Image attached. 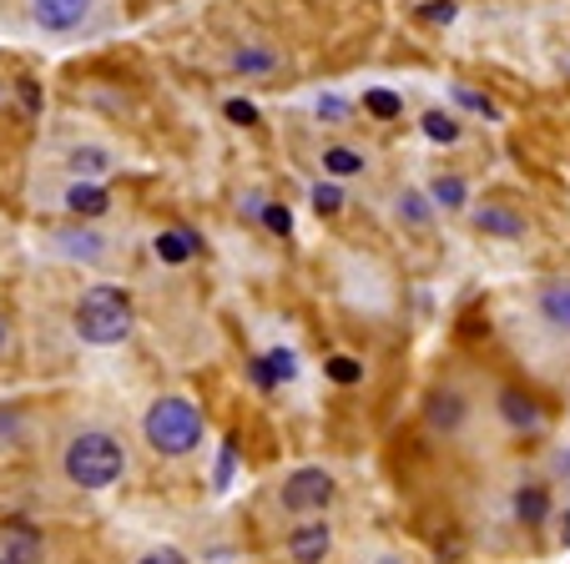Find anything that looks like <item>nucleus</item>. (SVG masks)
Listing matches in <instances>:
<instances>
[{"label":"nucleus","mask_w":570,"mask_h":564,"mask_svg":"<svg viewBox=\"0 0 570 564\" xmlns=\"http://www.w3.org/2000/svg\"><path fill=\"white\" fill-rule=\"evenodd\" d=\"M131 323H137V313H131V293L117 288V283H97V288H87L81 303H76V313H71L76 338L91 343V348H117V343H127Z\"/></svg>","instance_id":"nucleus-3"},{"label":"nucleus","mask_w":570,"mask_h":564,"mask_svg":"<svg viewBox=\"0 0 570 564\" xmlns=\"http://www.w3.org/2000/svg\"><path fill=\"white\" fill-rule=\"evenodd\" d=\"M510 514H515L520 530H540L550 520V489L540 479H520L510 489Z\"/></svg>","instance_id":"nucleus-13"},{"label":"nucleus","mask_w":570,"mask_h":564,"mask_svg":"<svg viewBox=\"0 0 570 564\" xmlns=\"http://www.w3.org/2000/svg\"><path fill=\"white\" fill-rule=\"evenodd\" d=\"M0 564H16V560H11V554H0Z\"/></svg>","instance_id":"nucleus-36"},{"label":"nucleus","mask_w":570,"mask_h":564,"mask_svg":"<svg viewBox=\"0 0 570 564\" xmlns=\"http://www.w3.org/2000/svg\"><path fill=\"white\" fill-rule=\"evenodd\" d=\"M454 16H460V6H454V0H424V6H420V21L424 26H450Z\"/></svg>","instance_id":"nucleus-30"},{"label":"nucleus","mask_w":570,"mask_h":564,"mask_svg":"<svg viewBox=\"0 0 570 564\" xmlns=\"http://www.w3.org/2000/svg\"><path fill=\"white\" fill-rule=\"evenodd\" d=\"M151 253H157V263L183 267V263H193V257L203 253V237H197L193 227H161V232L151 237Z\"/></svg>","instance_id":"nucleus-16"},{"label":"nucleus","mask_w":570,"mask_h":564,"mask_svg":"<svg viewBox=\"0 0 570 564\" xmlns=\"http://www.w3.org/2000/svg\"><path fill=\"white\" fill-rule=\"evenodd\" d=\"M11 97L21 101V111H26V117H41V107H46V91H41V81H36V76H21V81L11 86Z\"/></svg>","instance_id":"nucleus-26"},{"label":"nucleus","mask_w":570,"mask_h":564,"mask_svg":"<svg viewBox=\"0 0 570 564\" xmlns=\"http://www.w3.org/2000/svg\"><path fill=\"white\" fill-rule=\"evenodd\" d=\"M288 560L293 564H323L328 554H334V524L323 520V514H308V520H298L288 530Z\"/></svg>","instance_id":"nucleus-7"},{"label":"nucleus","mask_w":570,"mask_h":564,"mask_svg":"<svg viewBox=\"0 0 570 564\" xmlns=\"http://www.w3.org/2000/svg\"><path fill=\"white\" fill-rule=\"evenodd\" d=\"M313 117H318V121H334V127H338V121L354 117V107H348L344 97H318V101H313Z\"/></svg>","instance_id":"nucleus-29"},{"label":"nucleus","mask_w":570,"mask_h":564,"mask_svg":"<svg viewBox=\"0 0 570 564\" xmlns=\"http://www.w3.org/2000/svg\"><path fill=\"white\" fill-rule=\"evenodd\" d=\"M368 171V157L358 147H348V141H334V147H323V177L334 181H354Z\"/></svg>","instance_id":"nucleus-20"},{"label":"nucleus","mask_w":570,"mask_h":564,"mask_svg":"<svg viewBox=\"0 0 570 564\" xmlns=\"http://www.w3.org/2000/svg\"><path fill=\"white\" fill-rule=\"evenodd\" d=\"M223 117L233 121V127H258V121H263V111L253 107L248 97H227V101H223Z\"/></svg>","instance_id":"nucleus-27"},{"label":"nucleus","mask_w":570,"mask_h":564,"mask_svg":"<svg viewBox=\"0 0 570 564\" xmlns=\"http://www.w3.org/2000/svg\"><path fill=\"white\" fill-rule=\"evenodd\" d=\"M495 414L510 434H540V428H546V404H540L535 394H525V388H515V384H505L495 394Z\"/></svg>","instance_id":"nucleus-8"},{"label":"nucleus","mask_w":570,"mask_h":564,"mask_svg":"<svg viewBox=\"0 0 570 564\" xmlns=\"http://www.w3.org/2000/svg\"><path fill=\"white\" fill-rule=\"evenodd\" d=\"M66 171L81 181H101L117 171V151L101 147V141H76V147L66 151Z\"/></svg>","instance_id":"nucleus-14"},{"label":"nucleus","mask_w":570,"mask_h":564,"mask_svg":"<svg viewBox=\"0 0 570 564\" xmlns=\"http://www.w3.org/2000/svg\"><path fill=\"white\" fill-rule=\"evenodd\" d=\"M0 554H11L16 564H41V560H46L41 530H36V524H26V520L0 524Z\"/></svg>","instance_id":"nucleus-15"},{"label":"nucleus","mask_w":570,"mask_h":564,"mask_svg":"<svg viewBox=\"0 0 570 564\" xmlns=\"http://www.w3.org/2000/svg\"><path fill=\"white\" fill-rule=\"evenodd\" d=\"M420 131L434 141V147H460L464 141V127H460V117L454 111H444V107H430L420 117Z\"/></svg>","instance_id":"nucleus-21"},{"label":"nucleus","mask_w":570,"mask_h":564,"mask_svg":"<svg viewBox=\"0 0 570 564\" xmlns=\"http://www.w3.org/2000/svg\"><path fill=\"white\" fill-rule=\"evenodd\" d=\"M450 101H454V107H464V111H470V117H484V121H495V117H500V111H495V101H490V97H480L474 86H450Z\"/></svg>","instance_id":"nucleus-25"},{"label":"nucleus","mask_w":570,"mask_h":564,"mask_svg":"<svg viewBox=\"0 0 570 564\" xmlns=\"http://www.w3.org/2000/svg\"><path fill=\"white\" fill-rule=\"evenodd\" d=\"M61 207L76 217V222H97V217L111 212V192L101 187V181L71 177V181H66V192H61Z\"/></svg>","instance_id":"nucleus-12"},{"label":"nucleus","mask_w":570,"mask_h":564,"mask_svg":"<svg viewBox=\"0 0 570 564\" xmlns=\"http://www.w3.org/2000/svg\"><path fill=\"white\" fill-rule=\"evenodd\" d=\"M258 222L268 227L273 237H293V212H288V207H283V202H263Z\"/></svg>","instance_id":"nucleus-28"},{"label":"nucleus","mask_w":570,"mask_h":564,"mask_svg":"<svg viewBox=\"0 0 570 564\" xmlns=\"http://www.w3.org/2000/svg\"><path fill=\"white\" fill-rule=\"evenodd\" d=\"M389 207H394V222L410 227V232H430L434 227V202L420 192V187H399Z\"/></svg>","instance_id":"nucleus-18"},{"label":"nucleus","mask_w":570,"mask_h":564,"mask_svg":"<svg viewBox=\"0 0 570 564\" xmlns=\"http://www.w3.org/2000/svg\"><path fill=\"white\" fill-rule=\"evenodd\" d=\"M11 348V318H6V313H0V353Z\"/></svg>","instance_id":"nucleus-34"},{"label":"nucleus","mask_w":570,"mask_h":564,"mask_svg":"<svg viewBox=\"0 0 570 564\" xmlns=\"http://www.w3.org/2000/svg\"><path fill=\"white\" fill-rule=\"evenodd\" d=\"M358 107H364L374 121H399V117H404V97H399V91H389V86H368Z\"/></svg>","instance_id":"nucleus-22"},{"label":"nucleus","mask_w":570,"mask_h":564,"mask_svg":"<svg viewBox=\"0 0 570 564\" xmlns=\"http://www.w3.org/2000/svg\"><path fill=\"white\" fill-rule=\"evenodd\" d=\"M535 318L546 323L556 338H570V273L546 277L535 288Z\"/></svg>","instance_id":"nucleus-10"},{"label":"nucleus","mask_w":570,"mask_h":564,"mask_svg":"<svg viewBox=\"0 0 570 564\" xmlns=\"http://www.w3.org/2000/svg\"><path fill=\"white\" fill-rule=\"evenodd\" d=\"M263 358H268V368H273L278 384H293V378H298V363H293L288 348H273V353H263Z\"/></svg>","instance_id":"nucleus-31"},{"label":"nucleus","mask_w":570,"mask_h":564,"mask_svg":"<svg viewBox=\"0 0 570 564\" xmlns=\"http://www.w3.org/2000/svg\"><path fill=\"white\" fill-rule=\"evenodd\" d=\"M137 564H187L183 550H173V544H161V550H147Z\"/></svg>","instance_id":"nucleus-32"},{"label":"nucleus","mask_w":570,"mask_h":564,"mask_svg":"<svg viewBox=\"0 0 570 564\" xmlns=\"http://www.w3.org/2000/svg\"><path fill=\"white\" fill-rule=\"evenodd\" d=\"M424 424H430V434H440V438H460L464 428H470V398H464L454 384L430 388V398H424Z\"/></svg>","instance_id":"nucleus-5"},{"label":"nucleus","mask_w":570,"mask_h":564,"mask_svg":"<svg viewBox=\"0 0 570 564\" xmlns=\"http://www.w3.org/2000/svg\"><path fill=\"white\" fill-rule=\"evenodd\" d=\"M323 373H328V384H338V388L364 384V363L348 358V353H334V358H323Z\"/></svg>","instance_id":"nucleus-23"},{"label":"nucleus","mask_w":570,"mask_h":564,"mask_svg":"<svg viewBox=\"0 0 570 564\" xmlns=\"http://www.w3.org/2000/svg\"><path fill=\"white\" fill-rule=\"evenodd\" d=\"M313 212H318V217H338V212H344V187H338V181L334 177H323V181H313Z\"/></svg>","instance_id":"nucleus-24"},{"label":"nucleus","mask_w":570,"mask_h":564,"mask_svg":"<svg viewBox=\"0 0 570 564\" xmlns=\"http://www.w3.org/2000/svg\"><path fill=\"white\" fill-rule=\"evenodd\" d=\"M424 197L434 202V212H464V207H470V187H464L460 171H434Z\"/></svg>","instance_id":"nucleus-19"},{"label":"nucleus","mask_w":570,"mask_h":564,"mask_svg":"<svg viewBox=\"0 0 570 564\" xmlns=\"http://www.w3.org/2000/svg\"><path fill=\"white\" fill-rule=\"evenodd\" d=\"M334 494H338V484L323 464H298L293 474H283V484H278V504H283V514H293V520L328 514Z\"/></svg>","instance_id":"nucleus-4"},{"label":"nucleus","mask_w":570,"mask_h":564,"mask_svg":"<svg viewBox=\"0 0 570 564\" xmlns=\"http://www.w3.org/2000/svg\"><path fill=\"white\" fill-rule=\"evenodd\" d=\"M61 479L81 494H101L127 479V444L111 428H76L61 444Z\"/></svg>","instance_id":"nucleus-1"},{"label":"nucleus","mask_w":570,"mask_h":564,"mask_svg":"<svg viewBox=\"0 0 570 564\" xmlns=\"http://www.w3.org/2000/svg\"><path fill=\"white\" fill-rule=\"evenodd\" d=\"M278 66H283V51H278V46H263V41L237 46V51L227 56V71L248 76V81H258V76H273Z\"/></svg>","instance_id":"nucleus-17"},{"label":"nucleus","mask_w":570,"mask_h":564,"mask_svg":"<svg viewBox=\"0 0 570 564\" xmlns=\"http://www.w3.org/2000/svg\"><path fill=\"white\" fill-rule=\"evenodd\" d=\"M51 247L66 257V263H87V267H101L111 257V237L97 232L91 222H71V227H56L51 232Z\"/></svg>","instance_id":"nucleus-6"},{"label":"nucleus","mask_w":570,"mask_h":564,"mask_svg":"<svg viewBox=\"0 0 570 564\" xmlns=\"http://www.w3.org/2000/svg\"><path fill=\"white\" fill-rule=\"evenodd\" d=\"M141 438H147V448L161 458H187L203 448L207 418L187 394H161V398H151L147 414H141Z\"/></svg>","instance_id":"nucleus-2"},{"label":"nucleus","mask_w":570,"mask_h":564,"mask_svg":"<svg viewBox=\"0 0 570 564\" xmlns=\"http://www.w3.org/2000/svg\"><path fill=\"white\" fill-rule=\"evenodd\" d=\"M248 373H253V384H258V388H278V378H273L268 358H253V363H248Z\"/></svg>","instance_id":"nucleus-33"},{"label":"nucleus","mask_w":570,"mask_h":564,"mask_svg":"<svg viewBox=\"0 0 570 564\" xmlns=\"http://www.w3.org/2000/svg\"><path fill=\"white\" fill-rule=\"evenodd\" d=\"M11 101H16V97H11V86H6V81H0V111H6V107H11Z\"/></svg>","instance_id":"nucleus-35"},{"label":"nucleus","mask_w":570,"mask_h":564,"mask_svg":"<svg viewBox=\"0 0 570 564\" xmlns=\"http://www.w3.org/2000/svg\"><path fill=\"white\" fill-rule=\"evenodd\" d=\"M31 6V21L41 26L46 36H71L91 21V6L97 0H26Z\"/></svg>","instance_id":"nucleus-9"},{"label":"nucleus","mask_w":570,"mask_h":564,"mask_svg":"<svg viewBox=\"0 0 570 564\" xmlns=\"http://www.w3.org/2000/svg\"><path fill=\"white\" fill-rule=\"evenodd\" d=\"M470 222H474V232H484V237H505V243H520V237L530 232V217L525 212H515L510 202H480L470 212Z\"/></svg>","instance_id":"nucleus-11"}]
</instances>
